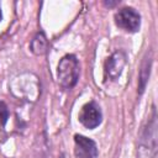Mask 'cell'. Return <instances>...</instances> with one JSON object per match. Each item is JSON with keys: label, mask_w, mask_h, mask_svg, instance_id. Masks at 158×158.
Listing matches in <instances>:
<instances>
[{"label": "cell", "mask_w": 158, "mask_h": 158, "mask_svg": "<svg viewBox=\"0 0 158 158\" xmlns=\"http://www.w3.org/2000/svg\"><path fill=\"white\" fill-rule=\"evenodd\" d=\"M58 83L64 89H72L79 78V63L75 56H64L58 64Z\"/></svg>", "instance_id": "1"}, {"label": "cell", "mask_w": 158, "mask_h": 158, "mask_svg": "<svg viewBox=\"0 0 158 158\" xmlns=\"http://www.w3.org/2000/svg\"><path fill=\"white\" fill-rule=\"evenodd\" d=\"M115 22L127 32H137L141 26V16L135 9L123 7L115 14Z\"/></svg>", "instance_id": "2"}, {"label": "cell", "mask_w": 158, "mask_h": 158, "mask_svg": "<svg viewBox=\"0 0 158 158\" xmlns=\"http://www.w3.org/2000/svg\"><path fill=\"white\" fill-rule=\"evenodd\" d=\"M101 111L96 102L90 101L85 104L79 114V121L86 128H95L101 123Z\"/></svg>", "instance_id": "3"}, {"label": "cell", "mask_w": 158, "mask_h": 158, "mask_svg": "<svg viewBox=\"0 0 158 158\" xmlns=\"http://www.w3.org/2000/svg\"><path fill=\"white\" fill-rule=\"evenodd\" d=\"M74 143L75 158H98V147L93 139L81 135H75Z\"/></svg>", "instance_id": "4"}, {"label": "cell", "mask_w": 158, "mask_h": 158, "mask_svg": "<svg viewBox=\"0 0 158 158\" xmlns=\"http://www.w3.org/2000/svg\"><path fill=\"white\" fill-rule=\"evenodd\" d=\"M125 56L121 53V52H116L115 54H112L107 62H106V74L111 78V79H116L121 72H122V68L125 65Z\"/></svg>", "instance_id": "5"}, {"label": "cell", "mask_w": 158, "mask_h": 158, "mask_svg": "<svg viewBox=\"0 0 158 158\" xmlns=\"http://www.w3.org/2000/svg\"><path fill=\"white\" fill-rule=\"evenodd\" d=\"M31 49L36 54H43L47 49V38L43 32H38L31 42Z\"/></svg>", "instance_id": "6"}, {"label": "cell", "mask_w": 158, "mask_h": 158, "mask_svg": "<svg viewBox=\"0 0 158 158\" xmlns=\"http://www.w3.org/2000/svg\"><path fill=\"white\" fill-rule=\"evenodd\" d=\"M151 63H152V60H151V58H148V59L144 60V63H143V65H142V69H141V73H139V81H141V84H139V91H141V93L144 90L147 79H148V77H149Z\"/></svg>", "instance_id": "7"}, {"label": "cell", "mask_w": 158, "mask_h": 158, "mask_svg": "<svg viewBox=\"0 0 158 158\" xmlns=\"http://www.w3.org/2000/svg\"><path fill=\"white\" fill-rule=\"evenodd\" d=\"M9 118V109L4 101H0V125L5 126Z\"/></svg>", "instance_id": "8"}, {"label": "cell", "mask_w": 158, "mask_h": 158, "mask_svg": "<svg viewBox=\"0 0 158 158\" xmlns=\"http://www.w3.org/2000/svg\"><path fill=\"white\" fill-rule=\"evenodd\" d=\"M0 20H1V10H0Z\"/></svg>", "instance_id": "9"}]
</instances>
